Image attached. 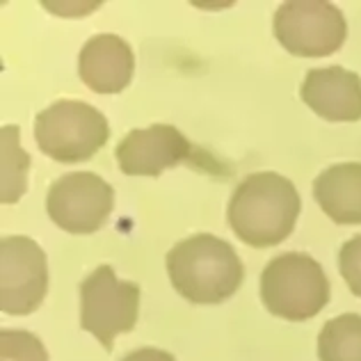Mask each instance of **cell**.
I'll return each instance as SVG.
<instances>
[{
    "label": "cell",
    "instance_id": "cell-9",
    "mask_svg": "<svg viewBox=\"0 0 361 361\" xmlns=\"http://www.w3.org/2000/svg\"><path fill=\"white\" fill-rule=\"evenodd\" d=\"M192 156L190 140L172 123L133 128L115 147V160L126 176H160Z\"/></svg>",
    "mask_w": 361,
    "mask_h": 361
},
{
    "label": "cell",
    "instance_id": "cell-7",
    "mask_svg": "<svg viewBox=\"0 0 361 361\" xmlns=\"http://www.w3.org/2000/svg\"><path fill=\"white\" fill-rule=\"evenodd\" d=\"M115 208V188L94 172H69L51 183L46 213L71 235H92L108 224Z\"/></svg>",
    "mask_w": 361,
    "mask_h": 361
},
{
    "label": "cell",
    "instance_id": "cell-2",
    "mask_svg": "<svg viewBox=\"0 0 361 361\" xmlns=\"http://www.w3.org/2000/svg\"><path fill=\"white\" fill-rule=\"evenodd\" d=\"M165 265L174 290L195 307L226 302L245 279V265L233 245L213 233H195L178 240L167 252Z\"/></svg>",
    "mask_w": 361,
    "mask_h": 361
},
{
    "label": "cell",
    "instance_id": "cell-14",
    "mask_svg": "<svg viewBox=\"0 0 361 361\" xmlns=\"http://www.w3.org/2000/svg\"><path fill=\"white\" fill-rule=\"evenodd\" d=\"M320 361H361V316L341 313L318 331Z\"/></svg>",
    "mask_w": 361,
    "mask_h": 361
},
{
    "label": "cell",
    "instance_id": "cell-17",
    "mask_svg": "<svg viewBox=\"0 0 361 361\" xmlns=\"http://www.w3.org/2000/svg\"><path fill=\"white\" fill-rule=\"evenodd\" d=\"M42 7L46 12L62 18H80V16H90L94 9L101 7V3L99 0H94V3H49V0H44Z\"/></svg>",
    "mask_w": 361,
    "mask_h": 361
},
{
    "label": "cell",
    "instance_id": "cell-3",
    "mask_svg": "<svg viewBox=\"0 0 361 361\" xmlns=\"http://www.w3.org/2000/svg\"><path fill=\"white\" fill-rule=\"evenodd\" d=\"M268 313L288 322L316 318L329 304L331 286L325 268L304 252H286L265 263L259 279Z\"/></svg>",
    "mask_w": 361,
    "mask_h": 361
},
{
    "label": "cell",
    "instance_id": "cell-6",
    "mask_svg": "<svg viewBox=\"0 0 361 361\" xmlns=\"http://www.w3.org/2000/svg\"><path fill=\"white\" fill-rule=\"evenodd\" d=\"M274 39L295 58H327L348 39L345 14L325 0H288L272 18Z\"/></svg>",
    "mask_w": 361,
    "mask_h": 361
},
{
    "label": "cell",
    "instance_id": "cell-15",
    "mask_svg": "<svg viewBox=\"0 0 361 361\" xmlns=\"http://www.w3.org/2000/svg\"><path fill=\"white\" fill-rule=\"evenodd\" d=\"M0 361H49L42 338L27 329L0 331Z\"/></svg>",
    "mask_w": 361,
    "mask_h": 361
},
{
    "label": "cell",
    "instance_id": "cell-5",
    "mask_svg": "<svg viewBox=\"0 0 361 361\" xmlns=\"http://www.w3.org/2000/svg\"><path fill=\"white\" fill-rule=\"evenodd\" d=\"M142 290L117 279L112 265H99L80 281V327L110 353L115 338L135 329Z\"/></svg>",
    "mask_w": 361,
    "mask_h": 361
},
{
    "label": "cell",
    "instance_id": "cell-10",
    "mask_svg": "<svg viewBox=\"0 0 361 361\" xmlns=\"http://www.w3.org/2000/svg\"><path fill=\"white\" fill-rule=\"evenodd\" d=\"M300 99L311 112L331 123L361 119V75L338 64L309 69L300 85Z\"/></svg>",
    "mask_w": 361,
    "mask_h": 361
},
{
    "label": "cell",
    "instance_id": "cell-4",
    "mask_svg": "<svg viewBox=\"0 0 361 361\" xmlns=\"http://www.w3.org/2000/svg\"><path fill=\"white\" fill-rule=\"evenodd\" d=\"M110 140V123L85 101L60 99L35 117V142L60 165H78L99 154Z\"/></svg>",
    "mask_w": 361,
    "mask_h": 361
},
{
    "label": "cell",
    "instance_id": "cell-13",
    "mask_svg": "<svg viewBox=\"0 0 361 361\" xmlns=\"http://www.w3.org/2000/svg\"><path fill=\"white\" fill-rule=\"evenodd\" d=\"M0 165H3V188L0 199L3 204H16L27 190V172L32 160L21 147V128L14 123H5L0 130Z\"/></svg>",
    "mask_w": 361,
    "mask_h": 361
},
{
    "label": "cell",
    "instance_id": "cell-12",
    "mask_svg": "<svg viewBox=\"0 0 361 361\" xmlns=\"http://www.w3.org/2000/svg\"><path fill=\"white\" fill-rule=\"evenodd\" d=\"M313 199L331 222L361 224V163H338L313 178Z\"/></svg>",
    "mask_w": 361,
    "mask_h": 361
},
{
    "label": "cell",
    "instance_id": "cell-8",
    "mask_svg": "<svg viewBox=\"0 0 361 361\" xmlns=\"http://www.w3.org/2000/svg\"><path fill=\"white\" fill-rule=\"evenodd\" d=\"M49 259L27 235L0 240V307L7 316H30L49 293Z\"/></svg>",
    "mask_w": 361,
    "mask_h": 361
},
{
    "label": "cell",
    "instance_id": "cell-18",
    "mask_svg": "<svg viewBox=\"0 0 361 361\" xmlns=\"http://www.w3.org/2000/svg\"><path fill=\"white\" fill-rule=\"evenodd\" d=\"M119 361H176V357L160 348H137L133 353L123 355Z\"/></svg>",
    "mask_w": 361,
    "mask_h": 361
},
{
    "label": "cell",
    "instance_id": "cell-16",
    "mask_svg": "<svg viewBox=\"0 0 361 361\" xmlns=\"http://www.w3.org/2000/svg\"><path fill=\"white\" fill-rule=\"evenodd\" d=\"M336 263H338L341 277H343L350 293L361 298V233L353 235V238L341 245Z\"/></svg>",
    "mask_w": 361,
    "mask_h": 361
},
{
    "label": "cell",
    "instance_id": "cell-11",
    "mask_svg": "<svg viewBox=\"0 0 361 361\" xmlns=\"http://www.w3.org/2000/svg\"><path fill=\"white\" fill-rule=\"evenodd\" d=\"M135 73V53L119 35H94L82 44L78 75L97 94H121Z\"/></svg>",
    "mask_w": 361,
    "mask_h": 361
},
{
    "label": "cell",
    "instance_id": "cell-1",
    "mask_svg": "<svg viewBox=\"0 0 361 361\" xmlns=\"http://www.w3.org/2000/svg\"><path fill=\"white\" fill-rule=\"evenodd\" d=\"M302 213L295 183L279 172L245 176L226 204V222L240 243L270 250L288 238Z\"/></svg>",
    "mask_w": 361,
    "mask_h": 361
}]
</instances>
